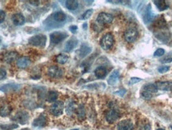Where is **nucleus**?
Wrapping results in <instances>:
<instances>
[{
	"label": "nucleus",
	"mask_w": 172,
	"mask_h": 130,
	"mask_svg": "<svg viewBox=\"0 0 172 130\" xmlns=\"http://www.w3.org/2000/svg\"><path fill=\"white\" fill-rule=\"evenodd\" d=\"M158 89L156 84H148L143 86L141 90V97L145 99H151L156 93H157Z\"/></svg>",
	"instance_id": "obj_1"
},
{
	"label": "nucleus",
	"mask_w": 172,
	"mask_h": 130,
	"mask_svg": "<svg viewBox=\"0 0 172 130\" xmlns=\"http://www.w3.org/2000/svg\"><path fill=\"white\" fill-rule=\"evenodd\" d=\"M114 44V38L112 34H106L100 40V45L104 50H109Z\"/></svg>",
	"instance_id": "obj_2"
},
{
	"label": "nucleus",
	"mask_w": 172,
	"mask_h": 130,
	"mask_svg": "<svg viewBox=\"0 0 172 130\" xmlns=\"http://www.w3.org/2000/svg\"><path fill=\"white\" fill-rule=\"evenodd\" d=\"M29 42L34 46H44L46 42V36L44 34H38L31 37Z\"/></svg>",
	"instance_id": "obj_3"
},
{
	"label": "nucleus",
	"mask_w": 172,
	"mask_h": 130,
	"mask_svg": "<svg viewBox=\"0 0 172 130\" xmlns=\"http://www.w3.org/2000/svg\"><path fill=\"white\" fill-rule=\"evenodd\" d=\"M47 74L49 77L53 78H58L63 75L64 70L57 66H52L48 68Z\"/></svg>",
	"instance_id": "obj_4"
},
{
	"label": "nucleus",
	"mask_w": 172,
	"mask_h": 130,
	"mask_svg": "<svg viewBox=\"0 0 172 130\" xmlns=\"http://www.w3.org/2000/svg\"><path fill=\"white\" fill-rule=\"evenodd\" d=\"M64 110V103L61 101H56L55 103H53L50 107V113L53 116H60L63 113Z\"/></svg>",
	"instance_id": "obj_5"
},
{
	"label": "nucleus",
	"mask_w": 172,
	"mask_h": 130,
	"mask_svg": "<svg viewBox=\"0 0 172 130\" xmlns=\"http://www.w3.org/2000/svg\"><path fill=\"white\" fill-rule=\"evenodd\" d=\"M50 42L53 44H57L63 41L66 37H67V34L61 32V31H55L50 34Z\"/></svg>",
	"instance_id": "obj_6"
},
{
	"label": "nucleus",
	"mask_w": 172,
	"mask_h": 130,
	"mask_svg": "<svg viewBox=\"0 0 172 130\" xmlns=\"http://www.w3.org/2000/svg\"><path fill=\"white\" fill-rule=\"evenodd\" d=\"M138 37V31L135 28H129L125 31L124 38L125 40L128 42H133L136 40Z\"/></svg>",
	"instance_id": "obj_7"
},
{
	"label": "nucleus",
	"mask_w": 172,
	"mask_h": 130,
	"mask_svg": "<svg viewBox=\"0 0 172 130\" xmlns=\"http://www.w3.org/2000/svg\"><path fill=\"white\" fill-rule=\"evenodd\" d=\"M96 20L100 24H109L113 22V16L108 13L102 12L99 14Z\"/></svg>",
	"instance_id": "obj_8"
},
{
	"label": "nucleus",
	"mask_w": 172,
	"mask_h": 130,
	"mask_svg": "<svg viewBox=\"0 0 172 130\" xmlns=\"http://www.w3.org/2000/svg\"><path fill=\"white\" fill-rule=\"evenodd\" d=\"M120 117V113L116 110H110L107 112L106 120L109 123H113Z\"/></svg>",
	"instance_id": "obj_9"
},
{
	"label": "nucleus",
	"mask_w": 172,
	"mask_h": 130,
	"mask_svg": "<svg viewBox=\"0 0 172 130\" xmlns=\"http://www.w3.org/2000/svg\"><path fill=\"white\" fill-rule=\"evenodd\" d=\"M117 128L118 130H132L133 129V124L131 121H121L117 125Z\"/></svg>",
	"instance_id": "obj_10"
},
{
	"label": "nucleus",
	"mask_w": 172,
	"mask_h": 130,
	"mask_svg": "<svg viewBox=\"0 0 172 130\" xmlns=\"http://www.w3.org/2000/svg\"><path fill=\"white\" fill-rule=\"evenodd\" d=\"M154 18H155V15H154V13L152 12V6L149 4L148 6V8L146 9L144 14H143V21H144V23H149L153 21Z\"/></svg>",
	"instance_id": "obj_11"
},
{
	"label": "nucleus",
	"mask_w": 172,
	"mask_h": 130,
	"mask_svg": "<svg viewBox=\"0 0 172 130\" xmlns=\"http://www.w3.org/2000/svg\"><path fill=\"white\" fill-rule=\"evenodd\" d=\"M158 89L163 91L172 90V82L171 81H158L156 84Z\"/></svg>",
	"instance_id": "obj_12"
},
{
	"label": "nucleus",
	"mask_w": 172,
	"mask_h": 130,
	"mask_svg": "<svg viewBox=\"0 0 172 130\" xmlns=\"http://www.w3.org/2000/svg\"><path fill=\"white\" fill-rule=\"evenodd\" d=\"M29 115L26 111H21L19 113L15 115L14 117V120L17 121L18 122L21 123V124H25L27 123V121H28Z\"/></svg>",
	"instance_id": "obj_13"
},
{
	"label": "nucleus",
	"mask_w": 172,
	"mask_h": 130,
	"mask_svg": "<svg viewBox=\"0 0 172 130\" xmlns=\"http://www.w3.org/2000/svg\"><path fill=\"white\" fill-rule=\"evenodd\" d=\"M30 58L28 57H21L17 61V66H19V68H26L30 66Z\"/></svg>",
	"instance_id": "obj_14"
},
{
	"label": "nucleus",
	"mask_w": 172,
	"mask_h": 130,
	"mask_svg": "<svg viewBox=\"0 0 172 130\" xmlns=\"http://www.w3.org/2000/svg\"><path fill=\"white\" fill-rule=\"evenodd\" d=\"M77 39L76 38H71L69 41L66 42V45H65V50L67 52H70L71 51L73 48L76 47V45H77Z\"/></svg>",
	"instance_id": "obj_15"
},
{
	"label": "nucleus",
	"mask_w": 172,
	"mask_h": 130,
	"mask_svg": "<svg viewBox=\"0 0 172 130\" xmlns=\"http://www.w3.org/2000/svg\"><path fill=\"white\" fill-rule=\"evenodd\" d=\"M45 124H46V118L44 114H41L33 122V125L34 127H43L45 125Z\"/></svg>",
	"instance_id": "obj_16"
},
{
	"label": "nucleus",
	"mask_w": 172,
	"mask_h": 130,
	"mask_svg": "<svg viewBox=\"0 0 172 130\" xmlns=\"http://www.w3.org/2000/svg\"><path fill=\"white\" fill-rule=\"evenodd\" d=\"M12 22L14 25L21 26L25 23L24 16L21 14H15L12 17Z\"/></svg>",
	"instance_id": "obj_17"
},
{
	"label": "nucleus",
	"mask_w": 172,
	"mask_h": 130,
	"mask_svg": "<svg viewBox=\"0 0 172 130\" xmlns=\"http://www.w3.org/2000/svg\"><path fill=\"white\" fill-rule=\"evenodd\" d=\"M95 75L97 78L99 79H102L104 78L107 74V70L105 67H102V66H100V67H97V68L95 70Z\"/></svg>",
	"instance_id": "obj_18"
},
{
	"label": "nucleus",
	"mask_w": 172,
	"mask_h": 130,
	"mask_svg": "<svg viewBox=\"0 0 172 130\" xmlns=\"http://www.w3.org/2000/svg\"><path fill=\"white\" fill-rule=\"evenodd\" d=\"M118 79H119V71L118 70H114L112 73V74L110 75V77H109L108 82H109V85H113L114 84H116V82Z\"/></svg>",
	"instance_id": "obj_19"
},
{
	"label": "nucleus",
	"mask_w": 172,
	"mask_h": 130,
	"mask_svg": "<svg viewBox=\"0 0 172 130\" xmlns=\"http://www.w3.org/2000/svg\"><path fill=\"white\" fill-rule=\"evenodd\" d=\"M154 3L159 10H165L168 8V5L164 0H155Z\"/></svg>",
	"instance_id": "obj_20"
},
{
	"label": "nucleus",
	"mask_w": 172,
	"mask_h": 130,
	"mask_svg": "<svg viewBox=\"0 0 172 130\" xmlns=\"http://www.w3.org/2000/svg\"><path fill=\"white\" fill-rule=\"evenodd\" d=\"M66 6L70 10H75L78 7V2L75 0H69L66 2Z\"/></svg>",
	"instance_id": "obj_21"
},
{
	"label": "nucleus",
	"mask_w": 172,
	"mask_h": 130,
	"mask_svg": "<svg viewBox=\"0 0 172 130\" xmlns=\"http://www.w3.org/2000/svg\"><path fill=\"white\" fill-rule=\"evenodd\" d=\"M18 57V54L16 52H10L4 55V60L7 62H12Z\"/></svg>",
	"instance_id": "obj_22"
},
{
	"label": "nucleus",
	"mask_w": 172,
	"mask_h": 130,
	"mask_svg": "<svg viewBox=\"0 0 172 130\" xmlns=\"http://www.w3.org/2000/svg\"><path fill=\"white\" fill-rule=\"evenodd\" d=\"M53 19L57 22H64L66 19V15L65 13L62 12V11H57L53 15Z\"/></svg>",
	"instance_id": "obj_23"
},
{
	"label": "nucleus",
	"mask_w": 172,
	"mask_h": 130,
	"mask_svg": "<svg viewBox=\"0 0 172 130\" xmlns=\"http://www.w3.org/2000/svg\"><path fill=\"white\" fill-rule=\"evenodd\" d=\"M68 59H69V56L64 54H59V55H57V58H56L57 62H58V63H60V64H65V63H66Z\"/></svg>",
	"instance_id": "obj_24"
},
{
	"label": "nucleus",
	"mask_w": 172,
	"mask_h": 130,
	"mask_svg": "<svg viewBox=\"0 0 172 130\" xmlns=\"http://www.w3.org/2000/svg\"><path fill=\"white\" fill-rule=\"evenodd\" d=\"M57 97H58V93H57V92H55V91H50V92H49V93H48V96H47V101H49V102H53V101H55L56 100H57Z\"/></svg>",
	"instance_id": "obj_25"
},
{
	"label": "nucleus",
	"mask_w": 172,
	"mask_h": 130,
	"mask_svg": "<svg viewBox=\"0 0 172 130\" xmlns=\"http://www.w3.org/2000/svg\"><path fill=\"white\" fill-rule=\"evenodd\" d=\"M77 114L78 117L80 120H83L85 117V112H84V108L82 105H79V107L77 108Z\"/></svg>",
	"instance_id": "obj_26"
},
{
	"label": "nucleus",
	"mask_w": 172,
	"mask_h": 130,
	"mask_svg": "<svg viewBox=\"0 0 172 130\" xmlns=\"http://www.w3.org/2000/svg\"><path fill=\"white\" fill-rule=\"evenodd\" d=\"M10 113V108L7 105H4L0 108V115L1 116H7Z\"/></svg>",
	"instance_id": "obj_27"
},
{
	"label": "nucleus",
	"mask_w": 172,
	"mask_h": 130,
	"mask_svg": "<svg viewBox=\"0 0 172 130\" xmlns=\"http://www.w3.org/2000/svg\"><path fill=\"white\" fill-rule=\"evenodd\" d=\"M160 62L165 64V63H170V62H172V52H170V53H168L165 57L160 60Z\"/></svg>",
	"instance_id": "obj_28"
},
{
	"label": "nucleus",
	"mask_w": 172,
	"mask_h": 130,
	"mask_svg": "<svg viewBox=\"0 0 172 130\" xmlns=\"http://www.w3.org/2000/svg\"><path fill=\"white\" fill-rule=\"evenodd\" d=\"M92 12H93V10L92 9H89V10H86L85 12L81 15V17L80 18V19H82V20H86V19H88L90 18L91 15H92Z\"/></svg>",
	"instance_id": "obj_29"
},
{
	"label": "nucleus",
	"mask_w": 172,
	"mask_h": 130,
	"mask_svg": "<svg viewBox=\"0 0 172 130\" xmlns=\"http://www.w3.org/2000/svg\"><path fill=\"white\" fill-rule=\"evenodd\" d=\"M164 54H165V50L162 49V48H159V49L156 50V52L154 53V57H161Z\"/></svg>",
	"instance_id": "obj_30"
},
{
	"label": "nucleus",
	"mask_w": 172,
	"mask_h": 130,
	"mask_svg": "<svg viewBox=\"0 0 172 130\" xmlns=\"http://www.w3.org/2000/svg\"><path fill=\"white\" fill-rule=\"evenodd\" d=\"M170 67L167 66H160L158 68V71L160 73V74H164V73H167L169 70Z\"/></svg>",
	"instance_id": "obj_31"
},
{
	"label": "nucleus",
	"mask_w": 172,
	"mask_h": 130,
	"mask_svg": "<svg viewBox=\"0 0 172 130\" xmlns=\"http://www.w3.org/2000/svg\"><path fill=\"white\" fill-rule=\"evenodd\" d=\"M74 111V105L73 104H70V105H68L67 108H66V112H67V114L69 115L73 114V112Z\"/></svg>",
	"instance_id": "obj_32"
},
{
	"label": "nucleus",
	"mask_w": 172,
	"mask_h": 130,
	"mask_svg": "<svg viewBox=\"0 0 172 130\" xmlns=\"http://www.w3.org/2000/svg\"><path fill=\"white\" fill-rule=\"evenodd\" d=\"M142 79L139 78H131L130 81H129V85H134L135 83H138L139 81H141Z\"/></svg>",
	"instance_id": "obj_33"
},
{
	"label": "nucleus",
	"mask_w": 172,
	"mask_h": 130,
	"mask_svg": "<svg viewBox=\"0 0 172 130\" xmlns=\"http://www.w3.org/2000/svg\"><path fill=\"white\" fill-rule=\"evenodd\" d=\"M6 76V72L4 69L0 68V80H2Z\"/></svg>",
	"instance_id": "obj_34"
},
{
	"label": "nucleus",
	"mask_w": 172,
	"mask_h": 130,
	"mask_svg": "<svg viewBox=\"0 0 172 130\" xmlns=\"http://www.w3.org/2000/svg\"><path fill=\"white\" fill-rule=\"evenodd\" d=\"M5 17H6V14L3 10H0V23L3 22L5 19Z\"/></svg>",
	"instance_id": "obj_35"
},
{
	"label": "nucleus",
	"mask_w": 172,
	"mask_h": 130,
	"mask_svg": "<svg viewBox=\"0 0 172 130\" xmlns=\"http://www.w3.org/2000/svg\"><path fill=\"white\" fill-rule=\"evenodd\" d=\"M70 31H72V32L74 34L77 31V27H76V26H72V27H70Z\"/></svg>",
	"instance_id": "obj_36"
},
{
	"label": "nucleus",
	"mask_w": 172,
	"mask_h": 130,
	"mask_svg": "<svg viewBox=\"0 0 172 130\" xmlns=\"http://www.w3.org/2000/svg\"><path fill=\"white\" fill-rule=\"evenodd\" d=\"M145 130H151V127H150L149 125H147L145 126Z\"/></svg>",
	"instance_id": "obj_37"
},
{
	"label": "nucleus",
	"mask_w": 172,
	"mask_h": 130,
	"mask_svg": "<svg viewBox=\"0 0 172 130\" xmlns=\"http://www.w3.org/2000/svg\"><path fill=\"white\" fill-rule=\"evenodd\" d=\"M156 130H164L163 128H158V129H156Z\"/></svg>",
	"instance_id": "obj_38"
},
{
	"label": "nucleus",
	"mask_w": 172,
	"mask_h": 130,
	"mask_svg": "<svg viewBox=\"0 0 172 130\" xmlns=\"http://www.w3.org/2000/svg\"><path fill=\"white\" fill-rule=\"evenodd\" d=\"M22 130H30V129H29V128H24V129H22Z\"/></svg>",
	"instance_id": "obj_39"
},
{
	"label": "nucleus",
	"mask_w": 172,
	"mask_h": 130,
	"mask_svg": "<svg viewBox=\"0 0 172 130\" xmlns=\"http://www.w3.org/2000/svg\"><path fill=\"white\" fill-rule=\"evenodd\" d=\"M170 129H171V130H172V125H171V126H170Z\"/></svg>",
	"instance_id": "obj_40"
},
{
	"label": "nucleus",
	"mask_w": 172,
	"mask_h": 130,
	"mask_svg": "<svg viewBox=\"0 0 172 130\" xmlns=\"http://www.w3.org/2000/svg\"><path fill=\"white\" fill-rule=\"evenodd\" d=\"M73 130H78V129H73Z\"/></svg>",
	"instance_id": "obj_41"
}]
</instances>
